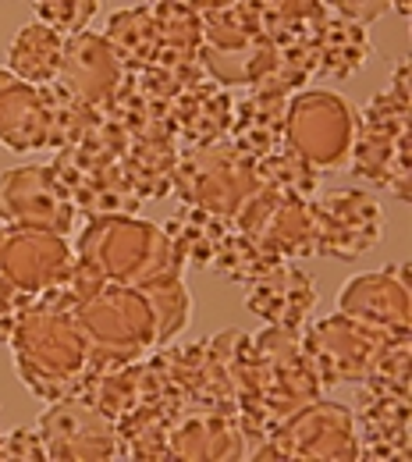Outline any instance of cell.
<instances>
[{
  "mask_svg": "<svg viewBox=\"0 0 412 462\" xmlns=\"http://www.w3.org/2000/svg\"><path fill=\"white\" fill-rule=\"evenodd\" d=\"M7 342L18 377L36 399L58 402L64 395H75L89 366V346L75 320V306L60 285L43 289L29 306L18 310Z\"/></svg>",
  "mask_w": 412,
  "mask_h": 462,
  "instance_id": "obj_1",
  "label": "cell"
},
{
  "mask_svg": "<svg viewBox=\"0 0 412 462\" xmlns=\"http://www.w3.org/2000/svg\"><path fill=\"white\" fill-rule=\"evenodd\" d=\"M75 260L96 271L107 282L121 285H157L181 278L185 260L178 256L164 228L132 217H89V225L78 231Z\"/></svg>",
  "mask_w": 412,
  "mask_h": 462,
  "instance_id": "obj_2",
  "label": "cell"
},
{
  "mask_svg": "<svg viewBox=\"0 0 412 462\" xmlns=\"http://www.w3.org/2000/svg\"><path fill=\"white\" fill-rule=\"evenodd\" d=\"M352 174L409 199V64L398 60L395 79L355 121Z\"/></svg>",
  "mask_w": 412,
  "mask_h": 462,
  "instance_id": "obj_3",
  "label": "cell"
},
{
  "mask_svg": "<svg viewBox=\"0 0 412 462\" xmlns=\"http://www.w3.org/2000/svg\"><path fill=\"white\" fill-rule=\"evenodd\" d=\"M75 320L89 346L86 370H111L157 346L153 338V310L146 291L121 282H100L89 295L75 302Z\"/></svg>",
  "mask_w": 412,
  "mask_h": 462,
  "instance_id": "obj_4",
  "label": "cell"
},
{
  "mask_svg": "<svg viewBox=\"0 0 412 462\" xmlns=\"http://www.w3.org/2000/svg\"><path fill=\"white\" fill-rule=\"evenodd\" d=\"M260 189L256 161L245 157L232 139H217L206 146H185L178 153L171 192L181 203L214 210L221 217H235L238 207Z\"/></svg>",
  "mask_w": 412,
  "mask_h": 462,
  "instance_id": "obj_5",
  "label": "cell"
},
{
  "mask_svg": "<svg viewBox=\"0 0 412 462\" xmlns=\"http://www.w3.org/2000/svg\"><path fill=\"white\" fill-rule=\"evenodd\" d=\"M355 121L359 111L345 97L327 89H298L288 97L285 111V150L298 153L316 171H342L349 168Z\"/></svg>",
  "mask_w": 412,
  "mask_h": 462,
  "instance_id": "obj_6",
  "label": "cell"
},
{
  "mask_svg": "<svg viewBox=\"0 0 412 462\" xmlns=\"http://www.w3.org/2000/svg\"><path fill=\"white\" fill-rule=\"evenodd\" d=\"M245 459H359L352 409L320 395L281 420Z\"/></svg>",
  "mask_w": 412,
  "mask_h": 462,
  "instance_id": "obj_7",
  "label": "cell"
},
{
  "mask_svg": "<svg viewBox=\"0 0 412 462\" xmlns=\"http://www.w3.org/2000/svg\"><path fill=\"white\" fill-rule=\"evenodd\" d=\"M252 348L260 359V423L270 434L295 409L320 399L324 388L292 328L267 324L260 335H252Z\"/></svg>",
  "mask_w": 412,
  "mask_h": 462,
  "instance_id": "obj_8",
  "label": "cell"
},
{
  "mask_svg": "<svg viewBox=\"0 0 412 462\" xmlns=\"http://www.w3.org/2000/svg\"><path fill=\"white\" fill-rule=\"evenodd\" d=\"M298 342L316 370L320 388L327 392L338 384H359L366 377L373 356L395 338L359 324L345 313H331L320 320H306L298 328Z\"/></svg>",
  "mask_w": 412,
  "mask_h": 462,
  "instance_id": "obj_9",
  "label": "cell"
},
{
  "mask_svg": "<svg viewBox=\"0 0 412 462\" xmlns=\"http://www.w3.org/2000/svg\"><path fill=\"white\" fill-rule=\"evenodd\" d=\"M71 260L75 253L68 235L0 225V295L18 310L29 306L43 289L58 285Z\"/></svg>",
  "mask_w": 412,
  "mask_h": 462,
  "instance_id": "obj_10",
  "label": "cell"
},
{
  "mask_svg": "<svg viewBox=\"0 0 412 462\" xmlns=\"http://www.w3.org/2000/svg\"><path fill=\"white\" fill-rule=\"evenodd\" d=\"M313 210V245L316 256L355 260L370 253L384 235V210L370 192L359 189H334L316 192L309 199Z\"/></svg>",
  "mask_w": 412,
  "mask_h": 462,
  "instance_id": "obj_11",
  "label": "cell"
},
{
  "mask_svg": "<svg viewBox=\"0 0 412 462\" xmlns=\"http://www.w3.org/2000/svg\"><path fill=\"white\" fill-rule=\"evenodd\" d=\"M47 459H118V423L82 395L47 402L36 423Z\"/></svg>",
  "mask_w": 412,
  "mask_h": 462,
  "instance_id": "obj_12",
  "label": "cell"
},
{
  "mask_svg": "<svg viewBox=\"0 0 412 462\" xmlns=\"http://www.w3.org/2000/svg\"><path fill=\"white\" fill-rule=\"evenodd\" d=\"M0 225L54 235L75 231V203L68 199L54 168L29 164L0 174Z\"/></svg>",
  "mask_w": 412,
  "mask_h": 462,
  "instance_id": "obj_13",
  "label": "cell"
},
{
  "mask_svg": "<svg viewBox=\"0 0 412 462\" xmlns=\"http://www.w3.org/2000/svg\"><path fill=\"white\" fill-rule=\"evenodd\" d=\"M409 267H388L355 274L338 295V313L352 317L359 324L388 335V338H409Z\"/></svg>",
  "mask_w": 412,
  "mask_h": 462,
  "instance_id": "obj_14",
  "label": "cell"
},
{
  "mask_svg": "<svg viewBox=\"0 0 412 462\" xmlns=\"http://www.w3.org/2000/svg\"><path fill=\"white\" fill-rule=\"evenodd\" d=\"M124 79V64L114 54V47L82 29L75 36H64V58H60L58 82H64L75 97H82L89 107H107Z\"/></svg>",
  "mask_w": 412,
  "mask_h": 462,
  "instance_id": "obj_15",
  "label": "cell"
},
{
  "mask_svg": "<svg viewBox=\"0 0 412 462\" xmlns=\"http://www.w3.org/2000/svg\"><path fill=\"white\" fill-rule=\"evenodd\" d=\"M316 285L309 274H302L292 260L270 267L263 278H256L245 291V310L256 313L270 328H292L298 331L309 313L316 310Z\"/></svg>",
  "mask_w": 412,
  "mask_h": 462,
  "instance_id": "obj_16",
  "label": "cell"
},
{
  "mask_svg": "<svg viewBox=\"0 0 412 462\" xmlns=\"http://www.w3.org/2000/svg\"><path fill=\"white\" fill-rule=\"evenodd\" d=\"M232 107H235V97L224 86L199 79L175 97L168 111V128L178 139V146H206V143L228 139Z\"/></svg>",
  "mask_w": 412,
  "mask_h": 462,
  "instance_id": "obj_17",
  "label": "cell"
},
{
  "mask_svg": "<svg viewBox=\"0 0 412 462\" xmlns=\"http://www.w3.org/2000/svg\"><path fill=\"white\" fill-rule=\"evenodd\" d=\"M178 153H181V146L171 135L168 121L146 125L139 132H128V150H124V157L118 164L124 178L132 181V189L142 196V203L171 192Z\"/></svg>",
  "mask_w": 412,
  "mask_h": 462,
  "instance_id": "obj_18",
  "label": "cell"
},
{
  "mask_svg": "<svg viewBox=\"0 0 412 462\" xmlns=\"http://www.w3.org/2000/svg\"><path fill=\"white\" fill-rule=\"evenodd\" d=\"M355 416L359 459H409L412 456V416L409 399L366 395Z\"/></svg>",
  "mask_w": 412,
  "mask_h": 462,
  "instance_id": "obj_19",
  "label": "cell"
},
{
  "mask_svg": "<svg viewBox=\"0 0 412 462\" xmlns=\"http://www.w3.org/2000/svg\"><path fill=\"white\" fill-rule=\"evenodd\" d=\"M285 111H288V97L285 93H270V89H249L245 97H238L232 107V125H228V139L252 161L274 153L285 146Z\"/></svg>",
  "mask_w": 412,
  "mask_h": 462,
  "instance_id": "obj_20",
  "label": "cell"
},
{
  "mask_svg": "<svg viewBox=\"0 0 412 462\" xmlns=\"http://www.w3.org/2000/svg\"><path fill=\"white\" fill-rule=\"evenodd\" d=\"M171 459H245V438L235 416L188 409L171 427Z\"/></svg>",
  "mask_w": 412,
  "mask_h": 462,
  "instance_id": "obj_21",
  "label": "cell"
},
{
  "mask_svg": "<svg viewBox=\"0 0 412 462\" xmlns=\"http://www.w3.org/2000/svg\"><path fill=\"white\" fill-rule=\"evenodd\" d=\"M0 146L14 153H32L47 146L40 86L22 82L7 68H0Z\"/></svg>",
  "mask_w": 412,
  "mask_h": 462,
  "instance_id": "obj_22",
  "label": "cell"
},
{
  "mask_svg": "<svg viewBox=\"0 0 412 462\" xmlns=\"http://www.w3.org/2000/svg\"><path fill=\"white\" fill-rule=\"evenodd\" d=\"M313 58H316V79H349L370 58V32L366 25L349 22L342 14H324L313 29Z\"/></svg>",
  "mask_w": 412,
  "mask_h": 462,
  "instance_id": "obj_23",
  "label": "cell"
},
{
  "mask_svg": "<svg viewBox=\"0 0 412 462\" xmlns=\"http://www.w3.org/2000/svg\"><path fill=\"white\" fill-rule=\"evenodd\" d=\"M60 58H64V36L43 22H32V25L18 29V36L11 40L7 71L29 86H47L58 79Z\"/></svg>",
  "mask_w": 412,
  "mask_h": 462,
  "instance_id": "obj_24",
  "label": "cell"
},
{
  "mask_svg": "<svg viewBox=\"0 0 412 462\" xmlns=\"http://www.w3.org/2000/svg\"><path fill=\"white\" fill-rule=\"evenodd\" d=\"M232 221L214 214V210H203V207H181L175 217L164 225V235L171 238V245L178 249V256L185 263H196V267H210L221 242L228 238Z\"/></svg>",
  "mask_w": 412,
  "mask_h": 462,
  "instance_id": "obj_25",
  "label": "cell"
},
{
  "mask_svg": "<svg viewBox=\"0 0 412 462\" xmlns=\"http://www.w3.org/2000/svg\"><path fill=\"white\" fill-rule=\"evenodd\" d=\"M104 40L114 47L124 71H139V68H153L160 60V29H157V14L150 4L118 11L107 22Z\"/></svg>",
  "mask_w": 412,
  "mask_h": 462,
  "instance_id": "obj_26",
  "label": "cell"
},
{
  "mask_svg": "<svg viewBox=\"0 0 412 462\" xmlns=\"http://www.w3.org/2000/svg\"><path fill=\"white\" fill-rule=\"evenodd\" d=\"M40 100H43V132H47L50 150H64V146L78 143L96 117V107H89L58 79L40 86Z\"/></svg>",
  "mask_w": 412,
  "mask_h": 462,
  "instance_id": "obj_27",
  "label": "cell"
},
{
  "mask_svg": "<svg viewBox=\"0 0 412 462\" xmlns=\"http://www.w3.org/2000/svg\"><path fill=\"white\" fill-rule=\"evenodd\" d=\"M278 263H285V260H278L260 238H252V235H245V231H238L232 225L228 231V238L221 242V249H217V256H214V263H210V271H217L224 282H235V285H252L256 278H263L270 267H278Z\"/></svg>",
  "mask_w": 412,
  "mask_h": 462,
  "instance_id": "obj_28",
  "label": "cell"
},
{
  "mask_svg": "<svg viewBox=\"0 0 412 462\" xmlns=\"http://www.w3.org/2000/svg\"><path fill=\"white\" fill-rule=\"evenodd\" d=\"M256 178H260V185L274 189V192L285 196V199H302V203H309V199L320 192V171H316L313 164H306L298 153L285 150V146L256 161Z\"/></svg>",
  "mask_w": 412,
  "mask_h": 462,
  "instance_id": "obj_29",
  "label": "cell"
},
{
  "mask_svg": "<svg viewBox=\"0 0 412 462\" xmlns=\"http://www.w3.org/2000/svg\"><path fill=\"white\" fill-rule=\"evenodd\" d=\"M359 384L366 388V395L409 399V338H395L380 348Z\"/></svg>",
  "mask_w": 412,
  "mask_h": 462,
  "instance_id": "obj_30",
  "label": "cell"
},
{
  "mask_svg": "<svg viewBox=\"0 0 412 462\" xmlns=\"http://www.w3.org/2000/svg\"><path fill=\"white\" fill-rule=\"evenodd\" d=\"M142 291H146L150 310H153V338H157V346H164L188 324V313H192L188 289L181 285V278H171V282L146 285Z\"/></svg>",
  "mask_w": 412,
  "mask_h": 462,
  "instance_id": "obj_31",
  "label": "cell"
},
{
  "mask_svg": "<svg viewBox=\"0 0 412 462\" xmlns=\"http://www.w3.org/2000/svg\"><path fill=\"white\" fill-rule=\"evenodd\" d=\"M32 7L43 25L58 29L60 36H75V32L89 29L100 0H32Z\"/></svg>",
  "mask_w": 412,
  "mask_h": 462,
  "instance_id": "obj_32",
  "label": "cell"
},
{
  "mask_svg": "<svg viewBox=\"0 0 412 462\" xmlns=\"http://www.w3.org/2000/svg\"><path fill=\"white\" fill-rule=\"evenodd\" d=\"M324 7L331 14H342L349 22H359V25H370L373 18H380L391 7L398 14H409V0H324Z\"/></svg>",
  "mask_w": 412,
  "mask_h": 462,
  "instance_id": "obj_33",
  "label": "cell"
},
{
  "mask_svg": "<svg viewBox=\"0 0 412 462\" xmlns=\"http://www.w3.org/2000/svg\"><path fill=\"white\" fill-rule=\"evenodd\" d=\"M0 459H47L43 438L36 427H14L0 434Z\"/></svg>",
  "mask_w": 412,
  "mask_h": 462,
  "instance_id": "obj_34",
  "label": "cell"
},
{
  "mask_svg": "<svg viewBox=\"0 0 412 462\" xmlns=\"http://www.w3.org/2000/svg\"><path fill=\"white\" fill-rule=\"evenodd\" d=\"M14 317H18V306H14L11 299H4V295H0V342H7Z\"/></svg>",
  "mask_w": 412,
  "mask_h": 462,
  "instance_id": "obj_35",
  "label": "cell"
},
{
  "mask_svg": "<svg viewBox=\"0 0 412 462\" xmlns=\"http://www.w3.org/2000/svg\"><path fill=\"white\" fill-rule=\"evenodd\" d=\"M0 434H4V430H0Z\"/></svg>",
  "mask_w": 412,
  "mask_h": 462,
  "instance_id": "obj_36",
  "label": "cell"
}]
</instances>
